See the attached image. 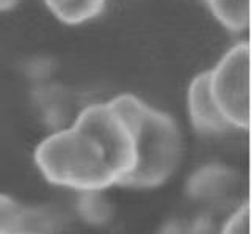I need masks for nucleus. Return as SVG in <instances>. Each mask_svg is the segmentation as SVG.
<instances>
[{"instance_id": "nucleus-1", "label": "nucleus", "mask_w": 251, "mask_h": 234, "mask_svg": "<svg viewBox=\"0 0 251 234\" xmlns=\"http://www.w3.org/2000/svg\"><path fill=\"white\" fill-rule=\"evenodd\" d=\"M129 120L137 146V167L123 187L151 190L176 175L184 157V135L171 115L123 93L110 99Z\"/></svg>"}, {"instance_id": "nucleus-2", "label": "nucleus", "mask_w": 251, "mask_h": 234, "mask_svg": "<svg viewBox=\"0 0 251 234\" xmlns=\"http://www.w3.org/2000/svg\"><path fill=\"white\" fill-rule=\"evenodd\" d=\"M33 162L47 182L77 192H104L118 185V176L104 145L77 124L44 137Z\"/></svg>"}, {"instance_id": "nucleus-3", "label": "nucleus", "mask_w": 251, "mask_h": 234, "mask_svg": "<svg viewBox=\"0 0 251 234\" xmlns=\"http://www.w3.org/2000/svg\"><path fill=\"white\" fill-rule=\"evenodd\" d=\"M250 69L248 41L234 44L214 68L207 69L210 96L229 129H250Z\"/></svg>"}, {"instance_id": "nucleus-4", "label": "nucleus", "mask_w": 251, "mask_h": 234, "mask_svg": "<svg viewBox=\"0 0 251 234\" xmlns=\"http://www.w3.org/2000/svg\"><path fill=\"white\" fill-rule=\"evenodd\" d=\"M73 123L104 145L118 176V185L123 187L137 167L135 135L129 120L108 99L83 107Z\"/></svg>"}, {"instance_id": "nucleus-5", "label": "nucleus", "mask_w": 251, "mask_h": 234, "mask_svg": "<svg viewBox=\"0 0 251 234\" xmlns=\"http://www.w3.org/2000/svg\"><path fill=\"white\" fill-rule=\"evenodd\" d=\"M240 187V176L227 165L210 163L196 170L187 181L188 193L200 203L218 205L232 200V195Z\"/></svg>"}, {"instance_id": "nucleus-6", "label": "nucleus", "mask_w": 251, "mask_h": 234, "mask_svg": "<svg viewBox=\"0 0 251 234\" xmlns=\"http://www.w3.org/2000/svg\"><path fill=\"white\" fill-rule=\"evenodd\" d=\"M187 112L192 126L206 135H218L229 130L226 120L217 108L209 90V74H196L187 90Z\"/></svg>"}, {"instance_id": "nucleus-7", "label": "nucleus", "mask_w": 251, "mask_h": 234, "mask_svg": "<svg viewBox=\"0 0 251 234\" xmlns=\"http://www.w3.org/2000/svg\"><path fill=\"white\" fill-rule=\"evenodd\" d=\"M55 19L66 26H80L104 13L108 0H44Z\"/></svg>"}, {"instance_id": "nucleus-8", "label": "nucleus", "mask_w": 251, "mask_h": 234, "mask_svg": "<svg viewBox=\"0 0 251 234\" xmlns=\"http://www.w3.org/2000/svg\"><path fill=\"white\" fill-rule=\"evenodd\" d=\"M214 18L232 32H245L250 26V0H204Z\"/></svg>"}, {"instance_id": "nucleus-9", "label": "nucleus", "mask_w": 251, "mask_h": 234, "mask_svg": "<svg viewBox=\"0 0 251 234\" xmlns=\"http://www.w3.org/2000/svg\"><path fill=\"white\" fill-rule=\"evenodd\" d=\"M27 209L13 195L0 192V234H14L25 230Z\"/></svg>"}, {"instance_id": "nucleus-10", "label": "nucleus", "mask_w": 251, "mask_h": 234, "mask_svg": "<svg viewBox=\"0 0 251 234\" xmlns=\"http://www.w3.org/2000/svg\"><path fill=\"white\" fill-rule=\"evenodd\" d=\"M218 234H250V203L245 200L227 215Z\"/></svg>"}, {"instance_id": "nucleus-11", "label": "nucleus", "mask_w": 251, "mask_h": 234, "mask_svg": "<svg viewBox=\"0 0 251 234\" xmlns=\"http://www.w3.org/2000/svg\"><path fill=\"white\" fill-rule=\"evenodd\" d=\"M204 233H206V228L201 225V231H200V223L185 225L180 222H175L165 226L162 234H204Z\"/></svg>"}, {"instance_id": "nucleus-12", "label": "nucleus", "mask_w": 251, "mask_h": 234, "mask_svg": "<svg viewBox=\"0 0 251 234\" xmlns=\"http://www.w3.org/2000/svg\"><path fill=\"white\" fill-rule=\"evenodd\" d=\"M21 0H0V13H6L14 10L19 5Z\"/></svg>"}, {"instance_id": "nucleus-13", "label": "nucleus", "mask_w": 251, "mask_h": 234, "mask_svg": "<svg viewBox=\"0 0 251 234\" xmlns=\"http://www.w3.org/2000/svg\"><path fill=\"white\" fill-rule=\"evenodd\" d=\"M14 234H53V233H46V231H19Z\"/></svg>"}]
</instances>
